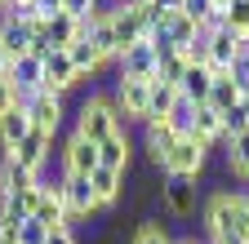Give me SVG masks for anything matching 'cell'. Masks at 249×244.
Returning a JSON list of instances; mask_svg holds the SVG:
<instances>
[{"label":"cell","instance_id":"cell-1","mask_svg":"<svg viewBox=\"0 0 249 244\" xmlns=\"http://www.w3.org/2000/svg\"><path fill=\"white\" fill-rule=\"evenodd\" d=\"M200 222L205 240H223V235H249V191H227L218 187L200 204Z\"/></svg>","mask_w":249,"mask_h":244},{"label":"cell","instance_id":"cell-2","mask_svg":"<svg viewBox=\"0 0 249 244\" xmlns=\"http://www.w3.org/2000/svg\"><path fill=\"white\" fill-rule=\"evenodd\" d=\"M116 129H124V115L116 111V102H111L107 94H89V98L76 107V129H71V133L89 138L93 146H98V142H107Z\"/></svg>","mask_w":249,"mask_h":244},{"label":"cell","instance_id":"cell-3","mask_svg":"<svg viewBox=\"0 0 249 244\" xmlns=\"http://www.w3.org/2000/svg\"><path fill=\"white\" fill-rule=\"evenodd\" d=\"M209 151L213 146H205L200 138H178L174 146H169V156H165V164H160V178H196L200 182V173H205V164H209Z\"/></svg>","mask_w":249,"mask_h":244},{"label":"cell","instance_id":"cell-4","mask_svg":"<svg viewBox=\"0 0 249 244\" xmlns=\"http://www.w3.org/2000/svg\"><path fill=\"white\" fill-rule=\"evenodd\" d=\"M111 102H116V111L124 115V125H129V120H138V125H147L151 80H120V76H116V89H111Z\"/></svg>","mask_w":249,"mask_h":244},{"label":"cell","instance_id":"cell-5","mask_svg":"<svg viewBox=\"0 0 249 244\" xmlns=\"http://www.w3.org/2000/svg\"><path fill=\"white\" fill-rule=\"evenodd\" d=\"M53 151H58V138H49V133H40V129H31L14 151H5V156H14L27 173H36V178H40V173H45V164L53 160Z\"/></svg>","mask_w":249,"mask_h":244},{"label":"cell","instance_id":"cell-6","mask_svg":"<svg viewBox=\"0 0 249 244\" xmlns=\"http://www.w3.org/2000/svg\"><path fill=\"white\" fill-rule=\"evenodd\" d=\"M58 187H62V204H67V218H71V222H89L93 213H98V200H93L89 178L62 173V178H58Z\"/></svg>","mask_w":249,"mask_h":244},{"label":"cell","instance_id":"cell-7","mask_svg":"<svg viewBox=\"0 0 249 244\" xmlns=\"http://www.w3.org/2000/svg\"><path fill=\"white\" fill-rule=\"evenodd\" d=\"M27 115H31V129H40L49 138H58L62 129V115H67V98H58V94H31L27 98Z\"/></svg>","mask_w":249,"mask_h":244},{"label":"cell","instance_id":"cell-8","mask_svg":"<svg viewBox=\"0 0 249 244\" xmlns=\"http://www.w3.org/2000/svg\"><path fill=\"white\" fill-rule=\"evenodd\" d=\"M160 204L174 213V218H192V213L200 209L196 178H160Z\"/></svg>","mask_w":249,"mask_h":244},{"label":"cell","instance_id":"cell-9","mask_svg":"<svg viewBox=\"0 0 249 244\" xmlns=\"http://www.w3.org/2000/svg\"><path fill=\"white\" fill-rule=\"evenodd\" d=\"M58 156H62V173L89 178L93 169H98V146H93L89 138H80V133H67V142L58 146Z\"/></svg>","mask_w":249,"mask_h":244},{"label":"cell","instance_id":"cell-10","mask_svg":"<svg viewBox=\"0 0 249 244\" xmlns=\"http://www.w3.org/2000/svg\"><path fill=\"white\" fill-rule=\"evenodd\" d=\"M76 84H80V76H76V67H71L67 49H53V53L45 58V94H58V98H67Z\"/></svg>","mask_w":249,"mask_h":244},{"label":"cell","instance_id":"cell-11","mask_svg":"<svg viewBox=\"0 0 249 244\" xmlns=\"http://www.w3.org/2000/svg\"><path fill=\"white\" fill-rule=\"evenodd\" d=\"M98 164L129 178V169H134V138H129V129H116L107 142H98Z\"/></svg>","mask_w":249,"mask_h":244},{"label":"cell","instance_id":"cell-12","mask_svg":"<svg viewBox=\"0 0 249 244\" xmlns=\"http://www.w3.org/2000/svg\"><path fill=\"white\" fill-rule=\"evenodd\" d=\"M174 142H178V133L169 129V120H147V125H142V151H147V164L151 169L165 164V156H169Z\"/></svg>","mask_w":249,"mask_h":244},{"label":"cell","instance_id":"cell-13","mask_svg":"<svg viewBox=\"0 0 249 244\" xmlns=\"http://www.w3.org/2000/svg\"><path fill=\"white\" fill-rule=\"evenodd\" d=\"M89 187H93V200H98V213L103 209H111V204H120V195H124V173H116V169H93L89 173Z\"/></svg>","mask_w":249,"mask_h":244},{"label":"cell","instance_id":"cell-14","mask_svg":"<svg viewBox=\"0 0 249 244\" xmlns=\"http://www.w3.org/2000/svg\"><path fill=\"white\" fill-rule=\"evenodd\" d=\"M218 151H223V169L240 182V187H249V133H240V138L223 142Z\"/></svg>","mask_w":249,"mask_h":244},{"label":"cell","instance_id":"cell-15","mask_svg":"<svg viewBox=\"0 0 249 244\" xmlns=\"http://www.w3.org/2000/svg\"><path fill=\"white\" fill-rule=\"evenodd\" d=\"M67 58H71V67H76V76H80V80H89V76H98V71L107 67V58H103V49L93 45V40H85V36H80V40H76V45L67 49Z\"/></svg>","mask_w":249,"mask_h":244},{"label":"cell","instance_id":"cell-16","mask_svg":"<svg viewBox=\"0 0 249 244\" xmlns=\"http://www.w3.org/2000/svg\"><path fill=\"white\" fill-rule=\"evenodd\" d=\"M27 133H31V115H27V107H14L9 115H0V156H5V151H14Z\"/></svg>","mask_w":249,"mask_h":244},{"label":"cell","instance_id":"cell-17","mask_svg":"<svg viewBox=\"0 0 249 244\" xmlns=\"http://www.w3.org/2000/svg\"><path fill=\"white\" fill-rule=\"evenodd\" d=\"M178 94L192 102V107H205L209 94H213V76H209V67H187V76H182V84H178Z\"/></svg>","mask_w":249,"mask_h":244},{"label":"cell","instance_id":"cell-18","mask_svg":"<svg viewBox=\"0 0 249 244\" xmlns=\"http://www.w3.org/2000/svg\"><path fill=\"white\" fill-rule=\"evenodd\" d=\"M45 40H49V49H71V45L80 40V22L67 18V14L45 18Z\"/></svg>","mask_w":249,"mask_h":244},{"label":"cell","instance_id":"cell-19","mask_svg":"<svg viewBox=\"0 0 249 244\" xmlns=\"http://www.w3.org/2000/svg\"><path fill=\"white\" fill-rule=\"evenodd\" d=\"M192 138H200L205 146H223V138H227V129H223V115H218L213 107H196Z\"/></svg>","mask_w":249,"mask_h":244},{"label":"cell","instance_id":"cell-20","mask_svg":"<svg viewBox=\"0 0 249 244\" xmlns=\"http://www.w3.org/2000/svg\"><path fill=\"white\" fill-rule=\"evenodd\" d=\"M156 32H160V36L169 40V49H187V45L196 40V22L187 18V14H169L160 27H156Z\"/></svg>","mask_w":249,"mask_h":244},{"label":"cell","instance_id":"cell-21","mask_svg":"<svg viewBox=\"0 0 249 244\" xmlns=\"http://www.w3.org/2000/svg\"><path fill=\"white\" fill-rule=\"evenodd\" d=\"M0 45H5L9 63H14V58H27V53H31V32H27V27H18V22H9L5 14H0Z\"/></svg>","mask_w":249,"mask_h":244},{"label":"cell","instance_id":"cell-22","mask_svg":"<svg viewBox=\"0 0 249 244\" xmlns=\"http://www.w3.org/2000/svg\"><path fill=\"white\" fill-rule=\"evenodd\" d=\"M178 84H165V80H151V102H147V120H165L178 102Z\"/></svg>","mask_w":249,"mask_h":244},{"label":"cell","instance_id":"cell-23","mask_svg":"<svg viewBox=\"0 0 249 244\" xmlns=\"http://www.w3.org/2000/svg\"><path fill=\"white\" fill-rule=\"evenodd\" d=\"M205 107H213L218 115H227L231 107H240V89H236V80H231V76L213 80V94H209V102H205Z\"/></svg>","mask_w":249,"mask_h":244},{"label":"cell","instance_id":"cell-24","mask_svg":"<svg viewBox=\"0 0 249 244\" xmlns=\"http://www.w3.org/2000/svg\"><path fill=\"white\" fill-rule=\"evenodd\" d=\"M182 76H187V58H182L178 49L160 53V63H156V80H165V84H182Z\"/></svg>","mask_w":249,"mask_h":244},{"label":"cell","instance_id":"cell-25","mask_svg":"<svg viewBox=\"0 0 249 244\" xmlns=\"http://www.w3.org/2000/svg\"><path fill=\"white\" fill-rule=\"evenodd\" d=\"M223 27H227V32H236L240 40H249V0H231L227 14H223Z\"/></svg>","mask_w":249,"mask_h":244},{"label":"cell","instance_id":"cell-26","mask_svg":"<svg viewBox=\"0 0 249 244\" xmlns=\"http://www.w3.org/2000/svg\"><path fill=\"white\" fill-rule=\"evenodd\" d=\"M129 244H174V235H169L160 222H156V218H147V222H138V227H134Z\"/></svg>","mask_w":249,"mask_h":244},{"label":"cell","instance_id":"cell-27","mask_svg":"<svg viewBox=\"0 0 249 244\" xmlns=\"http://www.w3.org/2000/svg\"><path fill=\"white\" fill-rule=\"evenodd\" d=\"M165 120H169V129H174L178 138H187V133H192V125H196V107L187 102V98H178V102H174V111H169Z\"/></svg>","mask_w":249,"mask_h":244},{"label":"cell","instance_id":"cell-28","mask_svg":"<svg viewBox=\"0 0 249 244\" xmlns=\"http://www.w3.org/2000/svg\"><path fill=\"white\" fill-rule=\"evenodd\" d=\"M223 129H227V138H223V142H231V138L249 133V107H231V111L223 115Z\"/></svg>","mask_w":249,"mask_h":244},{"label":"cell","instance_id":"cell-29","mask_svg":"<svg viewBox=\"0 0 249 244\" xmlns=\"http://www.w3.org/2000/svg\"><path fill=\"white\" fill-rule=\"evenodd\" d=\"M178 53L187 58V67H209V40H205V36H196L192 45L178 49Z\"/></svg>","mask_w":249,"mask_h":244},{"label":"cell","instance_id":"cell-30","mask_svg":"<svg viewBox=\"0 0 249 244\" xmlns=\"http://www.w3.org/2000/svg\"><path fill=\"white\" fill-rule=\"evenodd\" d=\"M45 240H49V231H45L36 218H27V222L18 227V244H45Z\"/></svg>","mask_w":249,"mask_h":244},{"label":"cell","instance_id":"cell-31","mask_svg":"<svg viewBox=\"0 0 249 244\" xmlns=\"http://www.w3.org/2000/svg\"><path fill=\"white\" fill-rule=\"evenodd\" d=\"M182 14L192 18L196 27L205 22V18H213V0H182Z\"/></svg>","mask_w":249,"mask_h":244},{"label":"cell","instance_id":"cell-32","mask_svg":"<svg viewBox=\"0 0 249 244\" xmlns=\"http://www.w3.org/2000/svg\"><path fill=\"white\" fill-rule=\"evenodd\" d=\"M14 107H18V94H14V84L0 76V115H9Z\"/></svg>","mask_w":249,"mask_h":244},{"label":"cell","instance_id":"cell-33","mask_svg":"<svg viewBox=\"0 0 249 244\" xmlns=\"http://www.w3.org/2000/svg\"><path fill=\"white\" fill-rule=\"evenodd\" d=\"M45 244H80V240H76V231H71V227H62V231H49V240H45Z\"/></svg>","mask_w":249,"mask_h":244},{"label":"cell","instance_id":"cell-34","mask_svg":"<svg viewBox=\"0 0 249 244\" xmlns=\"http://www.w3.org/2000/svg\"><path fill=\"white\" fill-rule=\"evenodd\" d=\"M36 9H40V14H45V18H53V14H58V9H62V0H36Z\"/></svg>","mask_w":249,"mask_h":244},{"label":"cell","instance_id":"cell-35","mask_svg":"<svg viewBox=\"0 0 249 244\" xmlns=\"http://www.w3.org/2000/svg\"><path fill=\"white\" fill-rule=\"evenodd\" d=\"M5 67H9V53H5V45H0V76H5Z\"/></svg>","mask_w":249,"mask_h":244},{"label":"cell","instance_id":"cell-36","mask_svg":"<svg viewBox=\"0 0 249 244\" xmlns=\"http://www.w3.org/2000/svg\"><path fill=\"white\" fill-rule=\"evenodd\" d=\"M5 5H14V0H0V9H5Z\"/></svg>","mask_w":249,"mask_h":244},{"label":"cell","instance_id":"cell-37","mask_svg":"<svg viewBox=\"0 0 249 244\" xmlns=\"http://www.w3.org/2000/svg\"><path fill=\"white\" fill-rule=\"evenodd\" d=\"M0 231H5V222H0Z\"/></svg>","mask_w":249,"mask_h":244}]
</instances>
